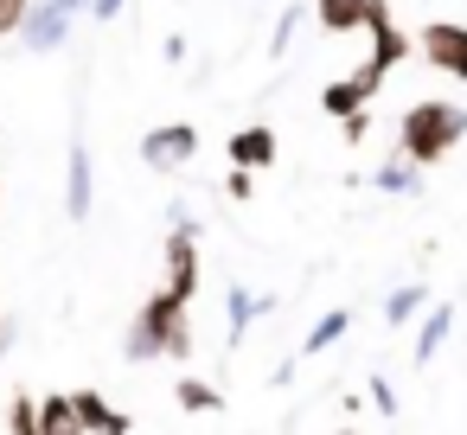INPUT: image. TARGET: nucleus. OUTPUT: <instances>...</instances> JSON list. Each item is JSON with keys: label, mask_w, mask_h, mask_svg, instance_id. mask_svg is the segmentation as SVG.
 <instances>
[{"label": "nucleus", "mask_w": 467, "mask_h": 435, "mask_svg": "<svg viewBox=\"0 0 467 435\" xmlns=\"http://www.w3.org/2000/svg\"><path fill=\"white\" fill-rule=\"evenodd\" d=\"M186 307L192 301H180V295H154L141 314H135V326H129V358L141 365V358H192V320H186Z\"/></svg>", "instance_id": "nucleus-1"}, {"label": "nucleus", "mask_w": 467, "mask_h": 435, "mask_svg": "<svg viewBox=\"0 0 467 435\" xmlns=\"http://www.w3.org/2000/svg\"><path fill=\"white\" fill-rule=\"evenodd\" d=\"M467 135V109L461 103H410L403 109V122H397V148L410 154V161H422V167H435L454 141Z\"/></svg>", "instance_id": "nucleus-2"}, {"label": "nucleus", "mask_w": 467, "mask_h": 435, "mask_svg": "<svg viewBox=\"0 0 467 435\" xmlns=\"http://www.w3.org/2000/svg\"><path fill=\"white\" fill-rule=\"evenodd\" d=\"M192 161H199V129L192 122H161L154 135H141V167L173 173V167H192Z\"/></svg>", "instance_id": "nucleus-3"}, {"label": "nucleus", "mask_w": 467, "mask_h": 435, "mask_svg": "<svg viewBox=\"0 0 467 435\" xmlns=\"http://www.w3.org/2000/svg\"><path fill=\"white\" fill-rule=\"evenodd\" d=\"M78 20H84V14L65 7V0H39V7H26V20H20V46H26V52H58Z\"/></svg>", "instance_id": "nucleus-4"}, {"label": "nucleus", "mask_w": 467, "mask_h": 435, "mask_svg": "<svg viewBox=\"0 0 467 435\" xmlns=\"http://www.w3.org/2000/svg\"><path fill=\"white\" fill-rule=\"evenodd\" d=\"M161 263H167V295H180V301H192L199 295V231H167V250H161Z\"/></svg>", "instance_id": "nucleus-5"}, {"label": "nucleus", "mask_w": 467, "mask_h": 435, "mask_svg": "<svg viewBox=\"0 0 467 435\" xmlns=\"http://www.w3.org/2000/svg\"><path fill=\"white\" fill-rule=\"evenodd\" d=\"M378 84H384V65H371V58H365L352 78H339V84H327V90H320V109H327V116H352V109H365V103L378 97Z\"/></svg>", "instance_id": "nucleus-6"}, {"label": "nucleus", "mask_w": 467, "mask_h": 435, "mask_svg": "<svg viewBox=\"0 0 467 435\" xmlns=\"http://www.w3.org/2000/svg\"><path fill=\"white\" fill-rule=\"evenodd\" d=\"M422 58H429L435 71H448V78H467V26L429 20V26H422Z\"/></svg>", "instance_id": "nucleus-7"}, {"label": "nucleus", "mask_w": 467, "mask_h": 435, "mask_svg": "<svg viewBox=\"0 0 467 435\" xmlns=\"http://www.w3.org/2000/svg\"><path fill=\"white\" fill-rule=\"evenodd\" d=\"M90 199H97L90 148H84V141H71V154H65V218H71V224H90Z\"/></svg>", "instance_id": "nucleus-8"}, {"label": "nucleus", "mask_w": 467, "mask_h": 435, "mask_svg": "<svg viewBox=\"0 0 467 435\" xmlns=\"http://www.w3.org/2000/svg\"><path fill=\"white\" fill-rule=\"evenodd\" d=\"M269 307H275V295H256V288H244V282H237V288L224 295V326H231V346H244L250 320H263Z\"/></svg>", "instance_id": "nucleus-9"}, {"label": "nucleus", "mask_w": 467, "mask_h": 435, "mask_svg": "<svg viewBox=\"0 0 467 435\" xmlns=\"http://www.w3.org/2000/svg\"><path fill=\"white\" fill-rule=\"evenodd\" d=\"M365 26H371V65H384V71H390V65L410 52V39L397 33V20H390L384 0H371V20H365Z\"/></svg>", "instance_id": "nucleus-10"}, {"label": "nucleus", "mask_w": 467, "mask_h": 435, "mask_svg": "<svg viewBox=\"0 0 467 435\" xmlns=\"http://www.w3.org/2000/svg\"><path fill=\"white\" fill-rule=\"evenodd\" d=\"M371 186H378V192H422V161H410V154L397 148V154L371 173Z\"/></svg>", "instance_id": "nucleus-11"}, {"label": "nucleus", "mask_w": 467, "mask_h": 435, "mask_svg": "<svg viewBox=\"0 0 467 435\" xmlns=\"http://www.w3.org/2000/svg\"><path fill=\"white\" fill-rule=\"evenodd\" d=\"M275 161V135L269 129H237L231 135V167H269Z\"/></svg>", "instance_id": "nucleus-12"}, {"label": "nucleus", "mask_w": 467, "mask_h": 435, "mask_svg": "<svg viewBox=\"0 0 467 435\" xmlns=\"http://www.w3.org/2000/svg\"><path fill=\"white\" fill-rule=\"evenodd\" d=\"M314 14H320L327 33H352V26L371 20V0H314Z\"/></svg>", "instance_id": "nucleus-13"}, {"label": "nucleus", "mask_w": 467, "mask_h": 435, "mask_svg": "<svg viewBox=\"0 0 467 435\" xmlns=\"http://www.w3.org/2000/svg\"><path fill=\"white\" fill-rule=\"evenodd\" d=\"M71 397H78V416H84V429H109V435H129V429H135V422H129L122 409H109L97 390H71Z\"/></svg>", "instance_id": "nucleus-14"}, {"label": "nucleus", "mask_w": 467, "mask_h": 435, "mask_svg": "<svg viewBox=\"0 0 467 435\" xmlns=\"http://www.w3.org/2000/svg\"><path fill=\"white\" fill-rule=\"evenodd\" d=\"M448 333H454V307L441 301V307H429V320H422V333H416V365H429V358L441 352Z\"/></svg>", "instance_id": "nucleus-15"}, {"label": "nucleus", "mask_w": 467, "mask_h": 435, "mask_svg": "<svg viewBox=\"0 0 467 435\" xmlns=\"http://www.w3.org/2000/svg\"><path fill=\"white\" fill-rule=\"evenodd\" d=\"M173 397H180V409H186V416H212V409L224 403V397H218V384H205V378H180V390H173Z\"/></svg>", "instance_id": "nucleus-16"}, {"label": "nucleus", "mask_w": 467, "mask_h": 435, "mask_svg": "<svg viewBox=\"0 0 467 435\" xmlns=\"http://www.w3.org/2000/svg\"><path fill=\"white\" fill-rule=\"evenodd\" d=\"M346 326H352V307H333V314H320V320H314V333L301 339V352H327V346H333Z\"/></svg>", "instance_id": "nucleus-17"}, {"label": "nucleus", "mask_w": 467, "mask_h": 435, "mask_svg": "<svg viewBox=\"0 0 467 435\" xmlns=\"http://www.w3.org/2000/svg\"><path fill=\"white\" fill-rule=\"evenodd\" d=\"M39 429H84L78 397H46V403H39Z\"/></svg>", "instance_id": "nucleus-18"}, {"label": "nucleus", "mask_w": 467, "mask_h": 435, "mask_svg": "<svg viewBox=\"0 0 467 435\" xmlns=\"http://www.w3.org/2000/svg\"><path fill=\"white\" fill-rule=\"evenodd\" d=\"M422 301H429V288H397V295L384 301V320H390V326H403V320H416V314H422Z\"/></svg>", "instance_id": "nucleus-19"}, {"label": "nucleus", "mask_w": 467, "mask_h": 435, "mask_svg": "<svg viewBox=\"0 0 467 435\" xmlns=\"http://www.w3.org/2000/svg\"><path fill=\"white\" fill-rule=\"evenodd\" d=\"M295 33H301V7H282V14H275V39H269V58H288Z\"/></svg>", "instance_id": "nucleus-20"}, {"label": "nucleus", "mask_w": 467, "mask_h": 435, "mask_svg": "<svg viewBox=\"0 0 467 435\" xmlns=\"http://www.w3.org/2000/svg\"><path fill=\"white\" fill-rule=\"evenodd\" d=\"M7 429H14V435H33V429H39V403H33L26 390L7 403Z\"/></svg>", "instance_id": "nucleus-21"}, {"label": "nucleus", "mask_w": 467, "mask_h": 435, "mask_svg": "<svg viewBox=\"0 0 467 435\" xmlns=\"http://www.w3.org/2000/svg\"><path fill=\"white\" fill-rule=\"evenodd\" d=\"M26 7H33V0H0V39H7V33H20Z\"/></svg>", "instance_id": "nucleus-22"}, {"label": "nucleus", "mask_w": 467, "mask_h": 435, "mask_svg": "<svg viewBox=\"0 0 467 435\" xmlns=\"http://www.w3.org/2000/svg\"><path fill=\"white\" fill-rule=\"evenodd\" d=\"M167 231H199V218H192L186 199H167Z\"/></svg>", "instance_id": "nucleus-23"}, {"label": "nucleus", "mask_w": 467, "mask_h": 435, "mask_svg": "<svg viewBox=\"0 0 467 435\" xmlns=\"http://www.w3.org/2000/svg\"><path fill=\"white\" fill-rule=\"evenodd\" d=\"M371 403H378V416H397V390H390V378H371Z\"/></svg>", "instance_id": "nucleus-24"}, {"label": "nucleus", "mask_w": 467, "mask_h": 435, "mask_svg": "<svg viewBox=\"0 0 467 435\" xmlns=\"http://www.w3.org/2000/svg\"><path fill=\"white\" fill-rule=\"evenodd\" d=\"M122 7H129V0H90V26H109Z\"/></svg>", "instance_id": "nucleus-25"}, {"label": "nucleus", "mask_w": 467, "mask_h": 435, "mask_svg": "<svg viewBox=\"0 0 467 435\" xmlns=\"http://www.w3.org/2000/svg\"><path fill=\"white\" fill-rule=\"evenodd\" d=\"M224 192H231V199H250V167H231V180H224Z\"/></svg>", "instance_id": "nucleus-26"}, {"label": "nucleus", "mask_w": 467, "mask_h": 435, "mask_svg": "<svg viewBox=\"0 0 467 435\" xmlns=\"http://www.w3.org/2000/svg\"><path fill=\"white\" fill-rule=\"evenodd\" d=\"M65 7H78V14H90V0H65Z\"/></svg>", "instance_id": "nucleus-27"}, {"label": "nucleus", "mask_w": 467, "mask_h": 435, "mask_svg": "<svg viewBox=\"0 0 467 435\" xmlns=\"http://www.w3.org/2000/svg\"><path fill=\"white\" fill-rule=\"evenodd\" d=\"M0 352H7V326H0Z\"/></svg>", "instance_id": "nucleus-28"}]
</instances>
